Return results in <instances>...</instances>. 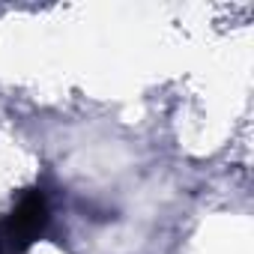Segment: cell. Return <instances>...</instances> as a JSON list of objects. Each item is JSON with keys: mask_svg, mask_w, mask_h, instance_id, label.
<instances>
[{"mask_svg": "<svg viewBox=\"0 0 254 254\" xmlns=\"http://www.w3.org/2000/svg\"><path fill=\"white\" fill-rule=\"evenodd\" d=\"M48 224V206L39 191H30L21 197V203L9 212V218L0 224V251L18 254L24 251Z\"/></svg>", "mask_w": 254, "mask_h": 254, "instance_id": "1", "label": "cell"}]
</instances>
